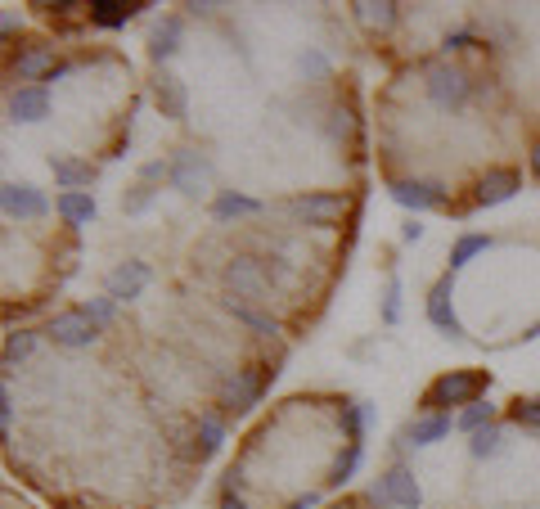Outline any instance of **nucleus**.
<instances>
[{
    "mask_svg": "<svg viewBox=\"0 0 540 509\" xmlns=\"http://www.w3.org/2000/svg\"><path fill=\"white\" fill-rule=\"evenodd\" d=\"M486 388H491V374L446 370L441 379H432L428 392H423V410H428V415H446V406H473Z\"/></svg>",
    "mask_w": 540,
    "mask_h": 509,
    "instance_id": "f257e3e1",
    "label": "nucleus"
},
{
    "mask_svg": "<svg viewBox=\"0 0 540 509\" xmlns=\"http://www.w3.org/2000/svg\"><path fill=\"white\" fill-rule=\"evenodd\" d=\"M266 379H275V374H266V365L234 370V379H225V388H221V410H230V415H248V410L261 401V392H266Z\"/></svg>",
    "mask_w": 540,
    "mask_h": 509,
    "instance_id": "f03ea898",
    "label": "nucleus"
},
{
    "mask_svg": "<svg viewBox=\"0 0 540 509\" xmlns=\"http://www.w3.org/2000/svg\"><path fill=\"white\" fill-rule=\"evenodd\" d=\"M225 284H230V298H252V302H270V275L257 257H234L225 266Z\"/></svg>",
    "mask_w": 540,
    "mask_h": 509,
    "instance_id": "7ed1b4c3",
    "label": "nucleus"
},
{
    "mask_svg": "<svg viewBox=\"0 0 540 509\" xmlns=\"http://www.w3.org/2000/svg\"><path fill=\"white\" fill-rule=\"evenodd\" d=\"M45 334H50L59 347H90V343L99 338V325L90 320L86 307H72V311H59V316H50Z\"/></svg>",
    "mask_w": 540,
    "mask_h": 509,
    "instance_id": "20e7f679",
    "label": "nucleus"
},
{
    "mask_svg": "<svg viewBox=\"0 0 540 509\" xmlns=\"http://www.w3.org/2000/svg\"><path fill=\"white\" fill-rule=\"evenodd\" d=\"M293 212L315 230H333L342 217H347V199L342 194H297Z\"/></svg>",
    "mask_w": 540,
    "mask_h": 509,
    "instance_id": "39448f33",
    "label": "nucleus"
},
{
    "mask_svg": "<svg viewBox=\"0 0 540 509\" xmlns=\"http://www.w3.org/2000/svg\"><path fill=\"white\" fill-rule=\"evenodd\" d=\"M428 95L441 109H455V104L468 100V77L459 73L455 64H432L428 68Z\"/></svg>",
    "mask_w": 540,
    "mask_h": 509,
    "instance_id": "423d86ee",
    "label": "nucleus"
},
{
    "mask_svg": "<svg viewBox=\"0 0 540 509\" xmlns=\"http://www.w3.org/2000/svg\"><path fill=\"white\" fill-rule=\"evenodd\" d=\"M387 194L410 212H432L446 203V190L437 181H387Z\"/></svg>",
    "mask_w": 540,
    "mask_h": 509,
    "instance_id": "0eeeda50",
    "label": "nucleus"
},
{
    "mask_svg": "<svg viewBox=\"0 0 540 509\" xmlns=\"http://www.w3.org/2000/svg\"><path fill=\"white\" fill-rule=\"evenodd\" d=\"M455 280L450 275H441L437 284H432V293H428V320L441 329V334H450V338H464V325H459V316H455Z\"/></svg>",
    "mask_w": 540,
    "mask_h": 509,
    "instance_id": "6e6552de",
    "label": "nucleus"
},
{
    "mask_svg": "<svg viewBox=\"0 0 540 509\" xmlns=\"http://www.w3.org/2000/svg\"><path fill=\"white\" fill-rule=\"evenodd\" d=\"M0 203H5V212H9V217H18V221H36V217H45V208H50L41 190H32V185H18V181L0 185Z\"/></svg>",
    "mask_w": 540,
    "mask_h": 509,
    "instance_id": "1a4fd4ad",
    "label": "nucleus"
},
{
    "mask_svg": "<svg viewBox=\"0 0 540 509\" xmlns=\"http://www.w3.org/2000/svg\"><path fill=\"white\" fill-rule=\"evenodd\" d=\"M522 190V176L513 167H491V172L477 181V208H495V203H509Z\"/></svg>",
    "mask_w": 540,
    "mask_h": 509,
    "instance_id": "9d476101",
    "label": "nucleus"
},
{
    "mask_svg": "<svg viewBox=\"0 0 540 509\" xmlns=\"http://www.w3.org/2000/svg\"><path fill=\"white\" fill-rule=\"evenodd\" d=\"M378 482H383L387 496H392V509H419L423 505V491H419V482H414V473L405 469V464H392Z\"/></svg>",
    "mask_w": 540,
    "mask_h": 509,
    "instance_id": "9b49d317",
    "label": "nucleus"
},
{
    "mask_svg": "<svg viewBox=\"0 0 540 509\" xmlns=\"http://www.w3.org/2000/svg\"><path fill=\"white\" fill-rule=\"evenodd\" d=\"M144 284H149V266L144 262H122L117 271H108V298L131 302V298H140Z\"/></svg>",
    "mask_w": 540,
    "mask_h": 509,
    "instance_id": "f8f14e48",
    "label": "nucleus"
},
{
    "mask_svg": "<svg viewBox=\"0 0 540 509\" xmlns=\"http://www.w3.org/2000/svg\"><path fill=\"white\" fill-rule=\"evenodd\" d=\"M140 10H144L140 0H90V5H86L90 23H95V28H108V32L126 28V23H131Z\"/></svg>",
    "mask_w": 540,
    "mask_h": 509,
    "instance_id": "ddd939ff",
    "label": "nucleus"
},
{
    "mask_svg": "<svg viewBox=\"0 0 540 509\" xmlns=\"http://www.w3.org/2000/svg\"><path fill=\"white\" fill-rule=\"evenodd\" d=\"M54 50L50 46H27V50H18L14 55V77L18 82H50V73H54Z\"/></svg>",
    "mask_w": 540,
    "mask_h": 509,
    "instance_id": "4468645a",
    "label": "nucleus"
},
{
    "mask_svg": "<svg viewBox=\"0 0 540 509\" xmlns=\"http://www.w3.org/2000/svg\"><path fill=\"white\" fill-rule=\"evenodd\" d=\"M207 172H212V167H207V158H198V154H180L176 163H171V185H176L180 194H189V199H194V194H203Z\"/></svg>",
    "mask_w": 540,
    "mask_h": 509,
    "instance_id": "2eb2a0df",
    "label": "nucleus"
},
{
    "mask_svg": "<svg viewBox=\"0 0 540 509\" xmlns=\"http://www.w3.org/2000/svg\"><path fill=\"white\" fill-rule=\"evenodd\" d=\"M9 118H14V122L50 118V95H45V86H23V91L9 95Z\"/></svg>",
    "mask_w": 540,
    "mask_h": 509,
    "instance_id": "dca6fc26",
    "label": "nucleus"
},
{
    "mask_svg": "<svg viewBox=\"0 0 540 509\" xmlns=\"http://www.w3.org/2000/svg\"><path fill=\"white\" fill-rule=\"evenodd\" d=\"M194 437H198V455H216L225 446V419H221V410H203L198 415V424H194Z\"/></svg>",
    "mask_w": 540,
    "mask_h": 509,
    "instance_id": "f3484780",
    "label": "nucleus"
},
{
    "mask_svg": "<svg viewBox=\"0 0 540 509\" xmlns=\"http://www.w3.org/2000/svg\"><path fill=\"white\" fill-rule=\"evenodd\" d=\"M54 208H59V217L68 221V226H90V221H95V199H90L86 190H68V194H59V203H54Z\"/></svg>",
    "mask_w": 540,
    "mask_h": 509,
    "instance_id": "a211bd4d",
    "label": "nucleus"
},
{
    "mask_svg": "<svg viewBox=\"0 0 540 509\" xmlns=\"http://www.w3.org/2000/svg\"><path fill=\"white\" fill-rule=\"evenodd\" d=\"M153 100H158L162 118H171V122H180V118H185V109H189V104H185V86H180L176 77H167V73H162L158 86H153Z\"/></svg>",
    "mask_w": 540,
    "mask_h": 509,
    "instance_id": "6ab92c4d",
    "label": "nucleus"
},
{
    "mask_svg": "<svg viewBox=\"0 0 540 509\" xmlns=\"http://www.w3.org/2000/svg\"><path fill=\"white\" fill-rule=\"evenodd\" d=\"M450 428H455V419L450 415H423V419H414V424L405 428V437H410L414 446H432V442H441Z\"/></svg>",
    "mask_w": 540,
    "mask_h": 509,
    "instance_id": "aec40b11",
    "label": "nucleus"
},
{
    "mask_svg": "<svg viewBox=\"0 0 540 509\" xmlns=\"http://www.w3.org/2000/svg\"><path fill=\"white\" fill-rule=\"evenodd\" d=\"M54 181H59V190L68 194V190H81V185H90L95 181V167L90 163H77V158H54Z\"/></svg>",
    "mask_w": 540,
    "mask_h": 509,
    "instance_id": "412c9836",
    "label": "nucleus"
},
{
    "mask_svg": "<svg viewBox=\"0 0 540 509\" xmlns=\"http://www.w3.org/2000/svg\"><path fill=\"white\" fill-rule=\"evenodd\" d=\"M225 311H230L234 320H243V325H248V329H257L261 338H275V334H279V325H275V320H270L266 311L248 307V302H243V298H225Z\"/></svg>",
    "mask_w": 540,
    "mask_h": 509,
    "instance_id": "4be33fe9",
    "label": "nucleus"
},
{
    "mask_svg": "<svg viewBox=\"0 0 540 509\" xmlns=\"http://www.w3.org/2000/svg\"><path fill=\"white\" fill-rule=\"evenodd\" d=\"M261 212V203L257 199H248V194H216V203H212V217L216 221H234V217H257Z\"/></svg>",
    "mask_w": 540,
    "mask_h": 509,
    "instance_id": "5701e85b",
    "label": "nucleus"
},
{
    "mask_svg": "<svg viewBox=\"0 0 540 509\" xmlns=\"http://www.w3.org/2000/svg\"><path fill=\"white\" fill-rule=\"evenodd\" d=\"M356 19L365 23V28H374V32H387L396 23V5H392V0H360Z\"/></svg>",
    "mask_w": 540,
    "mask_h": 509,
    "instance_id": "b1692460",
    "label": "nucleus"
},
{
    "mask_svg": "<svg viewBox=\"0 0 540 509\" xmlns=\"http://www.w3.org/2000/svg\"><path fill=\"white\" fill-rule=\"evenodd\" d=\"M176 41H180V19H162L158 28H153V37H149V55L162 64V59L176 55Z\"/></svg>",
    "mask_w": 540,
    "mask_h": 509,
    "instance_id": "393cba45",
    "label": "nucleus"
},
{
    "mask_svg": "<svg viewBox=\"0 0 540 509\" xmlns=\"http://www.w3.org/2000/svg\"><path fill=\"white\" fill-rule=\"evenodd\" d=\"M482 253H491V235H464V239H455V248H450V275H455L459 266H468L473 257H482Z\"/></svg>",
    "mask_w": 540,
    "mask_h": 509,
    "instance_id": "a878e982",
    "label": "nucleus"
},
{
    "mask_svg": "<svg viewBox=\"0 0 540 509\" xmlns=\"http://www.w3.org/2000/svg\"><path fill=\"white\" fill-rule=\"evenodd\" d=\"M360 460H365V442H351L347 451L338 455V464H333V473H329V482H333V487H347V482H351V473L360 469Z\"/></svg>",
    "mask_w": 540,
    "mask_h": 509,
    "instance_id": "bb28decb",
    "label": "nucleus"
},
{
    "mask_svg": "<svg viewBox=\"0 0 540 509\" xmlns=\"http://www.w3.org/2000/svg\"><path fill=\"white\" fill-rule=\"evenodd\" d=\"M32 352H36V334H27V329L9 334L5 338V370H18V365H23Z\"/></svg>",
    "mask_w": 540,
    "mask_h": 509,
    "instance_id": "cd10ccee",
    "label": "nucleus"
},
{
    "mask_svg": "<svg viewBox=\"0 0 540 509\" xmlns=\"http://www.w3.org/2000/svg\"><path fill=\"white\" fill-rule=\"evenodd\" d=\"M500 442H504V433L495 424H486V428H477V433H473L468 451H473L477 460H491V455H500Z\"/></svg>",
    "mask_w": 540,
    "mask_h": 509,
    "instance_id": "c85d7f7f",
    "label": "nucleus"
},
{
    "mask_svg": "<svg viewBox=\"0 0 540 509\" xmlns=\"http://www.w3.org/2000/svg\"><path fill=\"white\" fill-rule=\"evenodd\" d=\"M491 419H495V406H491V401H473V406H464V410H459V419H455V424L464 428V433H477V428H486V424H491Z\"/></svg>",
    "mask_w": 540,
    "mask_h": 509,
    "instance_id": "c756f323",
    "label": "nucleus"
},
{
    "mask_svg": "<svg viewBox=\"0 0 540 509\" xmlns=\"http://www.w3.org/2000/svg\"><path fill=\"white\" fill-rule=\"evenodd\" d=\"M342 424H347L351 442H360V437H365V424H369V406H365V401H351V406H342Z\"/></svg>",
    "mask_w": 540,
    "mask_h": 509,
    "instance_id": "7c9ffc66",
    "label": "nucleus"
},
{
    "mask_svg": "<svg viewBox=\"0 0 540 509\" xmlns=\"http://www.w3.org/2000/svg\"><path fill=\"white\" fill-rule=\"evenodd\" d=\"M509 415H513V424H522V428H540V397H531V401H513L509 406Z\"/></svg>",
    "mask_w": 540,
    "mask_h": 509,
    "instance_id": "2f4dec72",
    "label": "nucleus"
},
{
    "mask_svg": "<svg viewBox=\"0 0 540 509\" xmlns=\"http://www.w3.org/2000/svg\"><path fill=\"white\" fill-rule=\"evenodd\" d=\"M383 320L396 325L401 320V280H387V293H383Z\"/></svg>",
    "mask_w": 540,
    "mask_h": 509,
    "instance_id": "473e14b6",
    "label": "nucleus"
},
{
    "mask_svg": "<svg viewBox=\"0 0 540 509\" xmlns=\"http://www.w3.org/2000/svg\"><path fill=\"white\" fill-rule=\"evenodd\" d=\"M473 46H477L473 32H450V37L441 41V50H446V55H464V50H473Z\"/></svg>",
    "mask_w": 540,
    "mask_h": 509,
    "instance_id": "72a5a7b5",
    "label": "nucleus"
},
{
    "mask_svg": "<svg viewBox=\"0 0 540 509\" xmlns=\"http://www.w3.org/2000/svg\"><path fill=\"white\" fill-rule=\"evenodd\" d=\"M149 199H153V190L140 181V185H135V190L122 199V208H126V212H144V208H149Z\"/></svg>",
    "mask_w": 540,
    "mask_h": 509,
    "instance_id": "f704fd0d",
    "label": "nucleus"
},
{
    "mask_svg": "<svg viewBox=\"0 0 540 509\" xmlns=\"http://www.w3.org/2000/svg\"><path fill=\"white\" fill-rule=\"evenodd\" d=\"M86 311H90V320H95V325H108L117 307H113V298H90V307H86Z\"/></svg>",
    "mask_w": 540,
    "mask_h": 509,
    "instance_id": "c9c22d12",
    "label": "nucleus"
},
{
    "mask_svg": "<svg viewBox=\"0 0 540 509\" xmlns=\"http://www.w3.org/2000/svg\"><path fill=\"white\" fill-rule=\"evenodd\" d=\"M0 428H5V437H9V428H14V392H9V383L0 388Z\"/></svg>",
    "mask_w": 540,
    "mask_h": 509,
    "instance_id": "e433bc0d",
    "label": "nucleus"
},
{
    "mask_svg": "<svg viewBox=\"0 0 540 509\" xmlns=\"http://www.w3.org/2000/svg\"><path fill=\"white\" fill-rule=\"evenodd\" d=\"M329 118H333V122H329V136H333V140L351 136V113H347V109H333Z\"/></svg>",
    "mask_w": 540,
    "mask_h": 509,
    "instance_id": "4c0bfd02",
    "label": "nucleus"
},
{
    "mask_svg": "<svg viewBox=\"0 0 540 509\" xmlns=\"http://www.w3.org/2000/svg\"><path fill=\"white\" fill-rule=\"evenodd\" d=\"M162 176H171V167H167V163H144L140 181H144V185H153V181H162Z\"/></svg>",
    "mask_w": 540,
    "mask_h": 509,
    "instance_id": "58836bf2",
    "label": "nucleus"
},
{
    "mask_svg": "<svg viewBox=\"0 0 540 509\" xmlns=\"http://www.w3.org/2000/svg\"><path fill=\"white\" fill-rule=\"evenodd\" d=\"M369 500H374L378 509H392V496H387V487H383V482H374V487H369Z\"/></svg>",
    "mask_w": 540,
    "mask_h": 509,
    "instance_id": "ea45409f",
    "label": "nucleus"
},
{
    "mask_svg": "<svg viewBox=\"0 0 540 509\" xmlns=\"http://www.w3.org/2000/svg\"><path fill=\"white\" fill-rule=\"evenodd\" d=\"M401 239H405V244H414V239H423V226H414V221H410V226L401 230Z\"/></svg>",
    "mask_w": 540,
    "mask_h": 509,
    "instance_id": "a19ab883",
    "label": "nucleus"
},
{
    "mask_svg": "<svg viewBox=\"0 0 540 509\" xmlns=\"http://www.w3.org/2000/svg\"><path fill=\"white\" fill-rule=\"evenodd\" d=\"M288 509H315V496H311V491H306V496H297Z\"/></svg>",
    "mask_w": 540,
    "mask_h": 509,
    "instance_id": "79ce46f5",
    "label": "nucleus"
},
{
    "mask_svg": "<svg viewBox=\"0 0 540 509\" xmlns=\"http://www.w3.org/2000/svg\"><path fill=\"white\" fill-rule=\"evenodd\" d=\"M302 68H311V73H324V59L311 55V59H302Z\"/></svg>",
    "mask_w": 540,
    "mask_h": 509,
    "instance_id": "37998d69",
    "label": "nucleus"
},
{
    "mask_svg": "<svg viewBox=\"0 0 540 509\" xmlns=\"http://www.w3.org/2000/svg\"><path fill=\"white\" fill-rule=\"evenodd\" d=\"M221 509H248L239 496H221Z\"/></svg>",
    "mask_w": 540,
    "mask_h": 509,
    "instance_id": "c03bdc74",
    "label": "nucleus"
},
{
    "mask_svg": "<svg viewBox=\"0 0 540 509\" xmlns=\"http://www.w3.org/2000/svg\"><path fill=\"white\" fill-rule=\"evenodd\" d=\"M531 172L540 176V140H536V145H531Z\"/></svg>",
    "mask_w": 540,
    "mask_h": 509,
    "instance_id": "a18cd8bd",
    "label": "nucleus"
},
{
    "mask_svg": "<svg viewBox=\"0 0 540 509\" xmlns=\"http://www.w3.org/2000/svg\"><path fill=\"white\" fill-rule=\"evenodd\" d=\"M522 338H540V320H536V325H531V329H527V334H522Z\"/></svg>",
    "mask_w": 540,
    "mask_h": 509,
    "instance_id": "49530a36",
    "label": "nucleus"
},
{
    "mask_svg": "<svg viewBox=\"0 0 540 509\" xmlns=\"http://www.w3.org/2000/svg\"><path fill=\"white\" fill-rule=\"evenodd\" d=\"M329 509H351V505H329Z\"/></svg>",
    "mask_w": 540,
    "mask_h": 509,
    "instance_id": "de8ad7c7",
    "label": "nucleus"
}]
</instances>
